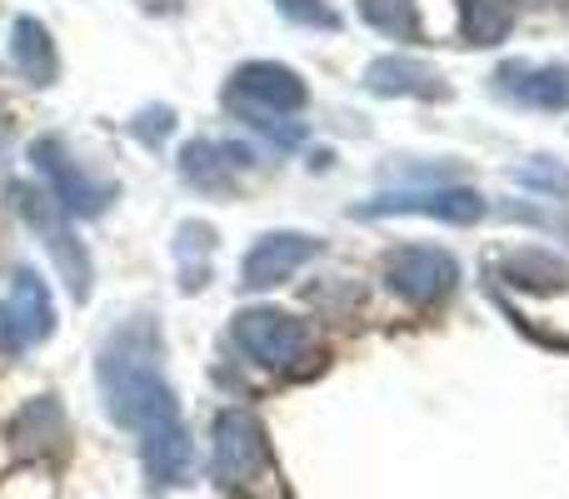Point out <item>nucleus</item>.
Segmentation results:
<instances>
[{"mask_svg":"<svg viewBox=\"0 0 569 499\" xmlns=\"http://www.w3.org/2000/svg\"><path fill=\"white\" fill-rule=\"evenodd\" d=\"M96 380L106 390L110 420L136 435L140 465L156 485H180L190 475V435L180 425L176 390L160 365V330L150 315L126 320L106 340L96 360Z\"/></svg>","mask_w":569,"mask_h":499,"instance_id":"1","label":"nucleus"},{"mask_svg":"<svg viewBox=\"0 0 569 499\" xmlns=\"http://www.w3.org/2000/svg\"><path fill=\"white\" fill-rule=\"evenodd\" d=\"M226 106L236 110L246 126L266 130L280 146H295L305 136L300 126H280L284 116H300L305 110V80L295 70L276 66V60H256V66H240L226 86Z\"/></svg>","mask_w":569,"mask_h":499,"instance_id":"2","label":"nucleus"},{"mask_svg":"<svg viewBox=\"0 0 569 499\" xmlns=\"http://www.w3.org/2000/svg\"><path fill=\"white\" fill-rule=\"evenodd\" d=\"M385 285L395 295H405L410 305L430 310V305L450 300L460 285V260L440 246H400L385 255Z\"/></svg>","mask_w":569,"mask_h":499,"instance_id":"3","label":"nucleus"},{"mask_svg":"<svg viewBox=\"0 0 569 499\" xmlns=\"http://www.w3.org/2000/svg\"><path fill=\"white\" fill-rule=\"evenodd\" d=\"M270 465V445L266 430L250 410H220L216 415V480L226 490H256L260 475Z\"/></svg>","mask_w":569,"mask_h":499,"instance_id":"4","label":"nucleus"},{"mask_svg":"<svg viewBox=\"0 0 569 499\" xmlns=\"http://www.w3.org/2000/svg\"><path fill=\"white\" fill-rule=\"evenodd\" d=\"M230 340L246 350V360L266 365V370H290L300 365V355L310 350V330L305 320L284 310H240L230 320Z\"/></svg>","mask_w":569,"mask_h":499,"instance_id":"5","label":"nucleus"},{"mask_svg":"<svg viewBox=\"0 0 569 499\" xmlns=\"http://www.w3.org/2000/svg\"><path fill=\"white\" fill-rule=\"evenodd\" d=\"M56 330V305L36 270H16L10 295L0 300V355H20Z\"/></svg>","mask_w":569,"mask_h":499,"instance_id":"6","label":"nucleus"},{"mask_svg":"<svg viewBox=\"0 0 569 499\" xmlns=\"http://www.w3.org/2000/svg\"><path fill=\"white\" fill-rule=\"evenodd\" d=\"M30 160H36V170L50 180V196L60 200V210H70V216H100V210L110 206V196H116V186H110V180L100 186L96 176H86L56 136H40L36 146H30Z\"/></svg>","mask_w":569,"mask_h":499,"instance_id":"7","label":"nucleus"},{"mask_svg":"<svg viewBox=\"0 0 569 499\" xmlns=\"http://www.w3.org/2000/svg\"><path fill=\"white\" fill-rule=\"evenodd\" d=\"M360 216H435L450 226H475L485 216V200L475 190H400V196H375L370 206H360Z\"/></svg>","mask_w":569,"mask_h":499,"instance_id":"8","label":"nucleus"},{"mask_svg":"<svg viewBox=\"0 0 569 499\" xmlns=\"http://www.w3.org/2000/svg\"><path fill=\"white\" fill-rule=\"evenodd\" d=\"M320 255V240L315 236H295V230H276L260 246H250L246 265H240V285L246 290H270V285H284L305 260Z\"/></svg>","mask_w":569,"mask_h":499,"instance_id":"9","label":"nucleus"},{"mask_svg":"<svg viewBox=\"0 0 569 499\" xmlns=\"http://www.w3.org/2000/svg\"><path fill=\"white\" fill-rule=\"evenodd\" d=\"M250 166H256V150L236 146V140H190L180 150V176L200 190H220V196H230Z\"/></svg>","mask_w":569,"mask_h":499,"instance_id":"10","label":"nucleus"},{"mask_svg":"<svg viewBox=\"0 0 569 499\" xmlns=\"http://www.w3.org/2000/svg\"><path fill=\"white\" fill-rule=\"evenodd\" d=\"M495 90L530 110H569V66H530L510 60L495 70Z\"/></svg>","mask_w":569,"mask_h":499,"instance_id":"11","label":"nucleus"},{"mask_svg":"<svg viewBox=\"0 0 569 499\" xmlns=\"http://www.w3.org/2000/svg\"><path fill=\"white\" fill-rule=\"evenodd\" d=\"M365 86H370L375 96H420V100H445L450 96V86H445L430 66H420V60H410V56L375 60Z\"/></svg>","mask_w":569,"mask_h":499,"instance_id":"12","label":"nucleus"},{"mask_svg":"<svg viewBox=\"0 0 569 499\" xmlns=\"http://www.w3.org/2000/svg\"><path fill=\"white\" fill-rule=\"evenodd\" d=\"M10 56H16V70L30 80V86H50L60 70V56H56V40L40 20H16L10 26Z\"/></svg>","mask_w":569,"mask_h":499,"instance_id":"13","label":"nucleus"},{"mask_svg":"<svg viewBox=\"0 0 569 499\" xmlns=\"http://www.w3.org/2000/svg\"><path fill=\"white\" fill-rule=\"evenodd\" d=\"M16 445L20 450H66V415L56 400H30L16 420Z\"/></svg>","mask_w":569,"mask_h":499,"instance_id":"14","label":"nucleus"},{"mask_svg":"<svg viewBox=\"0 0 569 499\" xmlns=\"http://www.w3.org/2000/svg\"><path fill=\"white\" fill-rule=\"evenodd\" d=\"M460 26L470 46H495L515 26V0H460Z\"/></svg>","mask_w":569,"mask_h":499,"instance_id":"15","label":"nucleus"},{"mask_svg":"<svg viewBox=\"0 0 569 499\" xmlns=\"http://www.w3.org/2000/svg\"><path fill=\"white\" fill-rule=\"evenodd\" d=\"M360 16L370 20V30L390 40H415V30H420L415 0H360Z\"/></svg>","mask_w":569,"mask_h":499,"instance_id":"16","label":"nucleus"},{"mask_svg":"<svg viewBox=\"0 0 569 499\" xmlns=\"http://www.w3.org/2000/svg\"><path fill=\"white\" fill-rule=\"evenodd\" d=\"M50 255H56L60 280L70 285V295H76V300H86V290H90V260H86V250H80V240L70 236V230H50Z\"/></svg>","mask_w":569,"mask_h":499,"instance_id":"17","label":"nucleus"},{"mask_svg":"<svg viewBox=\"0 0 569 499\" xmlns=\"http://www.w3.org/2000/svg\"><path fill=\"white\" fill-rule=\"evenodd\" d=\"M10 206H16V216L26 220V226H36V230H56V216H60V200L50 196V190H40V186H10Z\"/></svg>","mask_w":569,"mask_h":499,"instance_id":"18","label":"nucleus"},{"mask_svg":"<svg viewBox=\"0 0 569 499\" xmlns=\"http://www.w3.org/2000/svg\"><path fill=\"white\" fill-rule=\"evenodd\" d=\"M180 246H176V255L180 260H190V290H200L206 285V250H210V226H200V220H190V226H180Z\"/></svg>","mask_w":569,"mask_h":499,"instance_id":"19","label":"nucleus"},{"mask_svg":"<svg viewBox=\"0 0 569 499\" xmlns=\"http://www.w3.org/2000/svg\"><path fill=\"white\" fill-rule=\"evenodd\" d=\"M520 180H525L530 190H540V196H555V200L569 196V170L555 166V160H535V166H520Z\"/></svg>","mask_w":569,"mask_h":499,"instance_id":"20","label":"nucleus"},{"mask_svg":"<svg viewBox=\"0 0 569 499\" xmlns=\"http://www.w3.org/2000/svg\"><path fill=\"white\" fill-rule=\"evenodd\" d=\"M280 16L295 20V26H310V30H335L340 26V16H335L325 0H276Z\"/></svg>","mask_w":569,"mask_h":499,"instance_id":"21","label":"nucleus"},{"mask_svg":"<svg viewBox=\"0 0 569 499\" xmlns=\"http://www.w3.org/2000/svg\"><path fill=\"white\" fill-rule=\"evenodd\" d=\"M170 126H176V120H170V110H166V106H150L146 116H136V126H130V136H136V140H146V146H160V140L170 136Z\"/></svg>","mask_w":569,"mask_h":499,"instance_id":"22","label":"nucleus"}]
</instances>
